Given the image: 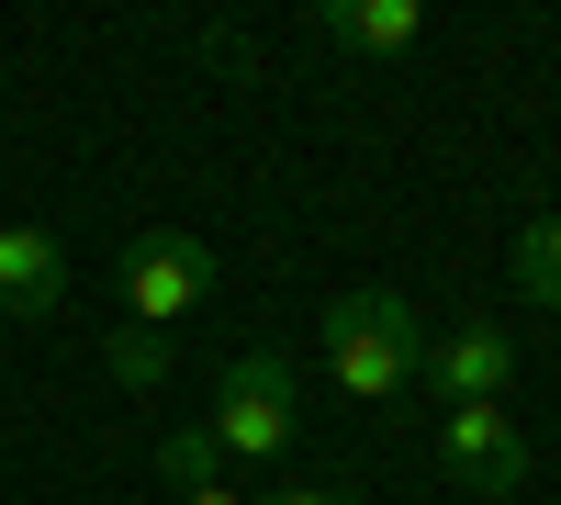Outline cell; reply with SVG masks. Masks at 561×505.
I'll return each instance as SVG.
<instances>
[{"label":"cell","instance_id":"cell-1","mask_svg":"<svg viewBox=\"0 0 561 505\" xmlns=\"http://www.w3.org/2000/svg\"><path fill=\"white\" fill-rule=\"evenodd\" d=\"M203 438L225 449V461L270 472L280 449L304 438V371H293V348H270V337L225 348L214 359V416H203Z\"/></svg>","mask_w":561,"mask_h":505},{"label":"cell","instance_id":"cell-2","mask_svg":"<svg viewBox=\"0 0 561 505\" xmlns=\"http://www.w3.org/2000/svg\"><path fill=\"white\" fill-rule=\"evenodd\" d=\"M415 348H427V326H415L404 292H337L325 303V371H337L348 404H393L415 382Z\"/></svg>","mask_w":561,"mask_h":505},{"label":"cell","instance_id":"cell-3","mask_svg":"<svg viewBox=\"0 0 561 505\" xmlns=\"http://www.w3.org/2000/svg\"><path fill=\"white\" fill-rule=\"evenodd\" d=\"M203 292H214V248H203V237L158 225V237H135V248H124V326H158V337H169Z\"/></svg>","mask_w":561,"mask_h":505},{"label":"cell","instance_id":"cell-4","mask_svg":"<svg viewBox=\"0 0 561 505\" xmlns=\"http://www.w3.org/2000/svg\"><path fill=\"white\" fill-rule=\"evenodd\" d=\"M438 461L472 494H517L528 483V427L517 404H438Z\"/></svg>","mask_w":561,"mask_h":505},{"label":"cell","instance_id":"cell-5","mask_svg":"<svg viewBox=\"0 0 561 505\" xmlns=\"http://www.w3.org/2000/svg\"><path fill=\"white\" fill-rule=\"evenodd\" d=\"M415 371H427L438 404H505V382H517V348H505V326H449L415 348Z\"/></svg>","mask_w":561,"mask_h":505},{"label":"cell","instance_id":"cell-6","mask_svg":"<svg viewBox=\"0 0 561 505\" xmlns=\"http://www.w3.org/2000/svg\"><path fill=\"white\" fill-rule=\"evenodd\" d=\"M314 45H348V57H404L427 34V0H314L304 12Z\"/></svg>","mask_w":561,"mask_h":505},{"label":"cell","instance_id":"cell-7","mask_svg":"<svg viewBox=\"0 0 561 505\" xmlns=\"http://www.w3.org/2000/svg\"><path fill=\"white\" fill-rule=\"evenodd\" d=\"M68 303V237L57 225H0V314H57Z\"/></svg>","mask_w":561,"mask_h":505},{"label":"cell","instance_id":"cell-8","mask_svg":"<svg viewBox=\"0 0 561 505\" xmlns=\"http://www.w3.org/2000/svg\"><path fill=\"white\" fill-rule=\"evenodd\" d=\"M517 303H561V214L517 225Z\"/></svg>","mask_w":561,"mask_h":505},{"label":"cell","instance_id":"cell-9","mask_svg":"<svg viewBox=\"0 0 561 505\" xmlns=\"http://www.w3.org/2000/svg\"><path fill=\"white\" fill-rule=\"evenodd\" d=\"M158 483H169V494H203V483H225V449H214L203 427H169V438H158Z\"/></svg>","mask_w":561,"mask_h":505},{"label":"cell","instance_id":"cell-10","mask_svg":"<svg viewBox=\"0 0 561 505\" xmlns=\"http://www.w3.org/2000/svg\"><path fill=\"white\" fill-rule=\"evenodd\" d=\"M102 359H113V382H124V393H158V382H169V337H158V326H113Z\"/></svg>","mask_w":561,"mask_h":505},{"label":"cell","instance_id":"cell-11","mask_svg":"<svg viewBox=\"0 0 561 505\" xmlns=\"http://www.w3.org/2000/svg\"><path fill=\"white\" fill-rule=\"evenodd\" d=\"M248 505H348V494H337V483H304V472H280V483H259Z\"/></svg>","mask_w":561,"mask_h":505},{"label":"cell","instance_id":"cell-12","mask_svg":"<svg viewBox=\"0 0 561 505\" xmlns=\"http://www.w3.org/2000/svg\"><path fill=\"white\" fill-rule=\"evenodd\" d=\"M169 505H248V483H203V494H169Z\"/></svg>","mask_w":561,"mask_h":505}]
</instances>
